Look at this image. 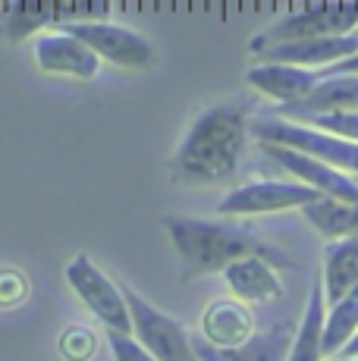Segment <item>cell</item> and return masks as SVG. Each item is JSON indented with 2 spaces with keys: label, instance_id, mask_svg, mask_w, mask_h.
Here are the masks:
<instances>
[{
  "label": "cell",
  "instance_id": "9c48e42d",
  "mask_svg": "<svg viewBox=\"0 0 358 361\" xmlns=\"http://www.w3.org/2000/svg\"><path fill=\"white\" fill-rule=\"evenodd\" d=\"M261 151H264L273 164L283 166L286 173L299 176V183L308 185V189H314L318 195L342 201V204H358V183L352 176H346V173H340V170H333V166L314 161V157L299 154V151L280 148V145H264L261 142Z\"/></svg>",
  "mask_w": 358,
  "mask_h": 361
},
{
  "label": "cell",
  "instance_id": "52a82bcc",
  "mask_svg": "<svg viewBox=\"0 0 358 361\" xmlns=\"http://www.w3.org/2000/svg\"><path fill=\"white\" fill-rule=\"evenodd\" d=\"M60 29L66 35H73L75 41H82L98 60H107L113 66H123V69L154 66V47H151V41L139 32L126 29V25L98 19V23H73V25H60Z\"/></svg>",
  "mask_w": 358,
  "mask_h": 361
},
{
  "label": "cell",
  "instance_id": "e0dca14e",
  "mask_svg": "<svg viewBox=\"0 0 358 361\" xmlns=\"http://www.w3.org/2000/svg\"><path fill=\"white\" fill-rule=\"evenodd\" d=\"M321 286H323V305L327 308L358 286V233L346 235V239L327 242V248H323Z\"/></svg>",
  "mask_w": 358,
  "mask_h": 361
},
{
  "label": "cell",
  "instance_id": "3957f363",
  "mask_svg": "<svg viewBox=\"0 0 358 361\" xmlns=\"http://www.w3.org/2000/svg\"><path fill=\"white\" fill-rule=\"evenodd\" d=\"M358 29V4H314L289 13L267 25L261 35L249 41V51H267L277 44H292V41H311V38H340Z\"/></svg>",
  "mask_w": 358,
  "mask_h": 361
},
{
  "label": "cell",
  "instance_id": "d6986e66",
  "mask_svg": "<svg viewBox=\"0 0 358 361\" xmlns=\"http://www.w3.org/2000/svg\"><path fill=\"white\" fill-rule=\"evenodd\" d=\"M358 333V286L349 295H342L336 305H330L323 314L321 330V352L323 358H336Z\"/></svg>",
  "mask_w": 358,
  "mask_h": 361
},
{
  "label": "cell",
  "instance_id": "ac0fdd59",
  "mask_svg": "<svg viewBox=\"0 0 358 361\" xmlns=\"http://www.w3.org/2000/svg\"><path fill=\"white\" fill-rule=\"evenodd\" d=\"M323 286H321V274L311 280L305 298V314L295 324V336H292V349H289V361H323L321 352V330H323Z\"/></svg>",
  "mask_w": 358,
  "mask_h": 361
},
{
  "label": "cell",
  "instance_id": "30bf717a",
  "mask_svg": "<svg viewBox=\"0 0 358 361\" xmlns=\"http://www.w3.org/2000/svg\"><path fill=\"white\" fill-rule=\"evenodd\" d=\"M295 327L289 317H273L264 330H254L252 339H245L236 349H214L202 336H192L198 361H289Z\"/></svg>",
  "mask_w": 358,
  "mask_h": 361
},
{
  "label": "cell",
  "instance_id": "5b68a950",
  "mask_svg": "<svg viewBox=\"0 0 358 361\" xmlns=\"http://www.w3.org/2000/svg\"><path fill=\"white\" fill-rule=\"evenodd\" d=\"M123 298L129 305V317H132V339L148 352L154 361H198L192 336L176 317L163 314L151 302L129 286H120Z\"/></svg>",
  "mask_w": 358,
  "mask_h": 361
},
{
  "label": "cell",
  "instance_id": "4fadbf2b",
  "mask_svg": "<svg viewBox=\"0 0 358 361\" xmlns=\"http://www.w3.org/2000/svg\"><path fill=\"white\" fill-rule=\"evenodd\" d=\"M223 280L236 302L242 305H271L283 298V280H280L273 261L267 258H242L223 270Z\"/></svg>",
  "mask_w": 358,
  "mask_h": 361
},
{
  "label": "cell",
  "instance_id": "7a4b0ae2",
  "mask_svg": "<svg viewBox=\"0 0 358 361\" xmlns=\"http://www.w3.org/2000/svg\"><path fill=\"white\" fill-rule=\"evenodd\" d=\"M163 226L170 233L179 261H183V280L195 276L223 274L230 264L242 258H267L283 264L252 230L239 226L236 220H208V217H185V214H167Z\"/></svg>",
  "mask_w": 358,
  "mask_h": 361
},
{
  "label": "cell",
  "instance_id": "603a6c76",
  "mask_svg": "<svg viewBox=\"0 0 358 361\" xmlns=\"http://www.w3.org/2000/svg\"><path fill=\"white\" fill-rule=\"evenodd\" d=\"M60 352L70 361H88L94 355V333L88 327H70L60 336Z\"/></svg>",
  "mask_w": 358,
  "mask_h": 361
},
{
  "label": "cell",
  "instance_id": "d4e9b609",
  "mask_svg": "<svg viewBox=\"0 0 358 361\" xmlns=\"http://www.w3.org/2000/svg\"><path fill=\"white\" fill-rule=\"evenodd\" d=\"M25 295V280L19 274H0V305H16Z\"/></svg>",
  "mask_w": 358,
  "mask_h": 361
},
{
  "label": "cell",
  "instance_id": "4316f807",
  "mask_svg": "<svg viewBox=\"0 0 358 361\" xmlns=\"http://www.w3.org/2000/svg\"><path fill=\"white\" fill-rule=\"evenodd\" d=\"M323 361H358V358H323Z\"/></svg>",
  "mask_w": 358,
  "mask_h": 361
},
{
  "label": "cell",
  "instance_id": "ba28073f",
  "mask_svg": "<svg viewBox=\"0 0 358 361\" xmlns=\"http://www.w3.org/2000/svg\"><path fill=\"white\" fill-rule=\"evenodd\" d=\"M321 195L299 179H258L233 189L217 204L220 217H254V214H277V211H302Z\"/></svg>",
  "mask_w": 358,
  "mask_h": 361
},
{
  "label": "cell",
  "instance_id": "484cf974",
  "mask_svg": "<svg viewBox=\"0 0 358 361\" xmlns=\"http://www.w3.org/2000/svg\"><path fill=\"white\" fill-rule=\"evenodd\" d=\"M321 79H330V75H358V54L355 57H349V60H342V63H336V66H330V69H321Z\"/></svg>",
  "mask_w": 358,
  "mask_h": 361
},
{
  "label": "cell",
  "instance_id": "277c9868",
  "mask_svg": "<svg viewBox=\"0 0 358 361\" xmlns=\"http://www.w3.org/2000/svg\"><path fill=\"white\" fill-rule=\"evenodd\" d=\"M249 135H254L264 145H280V148L299 151L305 157L333 166L340 173H358V145L355 142H342L333 138L327 132H318L311 126H302V123H289L277 120V116H261L258 123H249Z\"/></svg>",
  "mask_w": 358,
  "mask_h": 361
},
{
  "label": "cell",
  "instance_id": "83f0119b",
  "mask_svg": "<svg viewBox=\"0 0 358 361\" xmlns=\"http://www.w3.org/2000/svg\"><path fill=\"white\" fill-rule=\"evenodd\" d=\"M355 35H358V29H355Z\"/></svg>",
  "mask_w": 358,
  "mask_h": 361
},
{
  "label": "cell",
  "instance_id": "2e32d148",
  "mask_svg": "<svg viewBox=\"0 0 358 361\" xmlns=\"http://www.w3.org/2000/svg\"><path fill=\"white\" fill-rule=\"evenodd\" d=\"M254 330L258 327L252 308L236 298H217L202 314V339L214 349H236L245 339H252Z\"/></svg>",
  "mask_w": 358,
  "mask_h": 361
},
{
  "label": "cell",
  "instance_id": "44dd1931",
  "mask_svg": "<svg viewBox=\"0 0 358 361\" xmlns=\"http://www.w3.org/2000/svg\"><path fill=\"white\" fill-rule=\"evenodd\" d=\"M41 25H54V4H10L0 16V32L10 44H23Z\"/></svg>",
  "mask_w": 358,
  "mask_h": 361
},
{
  "label": "cell",
  "instance_id": "9a60e30c",
  "mask_svg": "<svg viewBox=\"0 0 358 361\" xmlns=\"http://www.w3.org/2000/svg\"><path fill=\"white\" fill-rule=\"evenodd\" d=\"M245 82L254 92L277 98L283 104H299L318 88L321 75L314 69H302V66H289V63H252L245 73Z\"/></svg>",
  "mask_w": 358,
  "mask_h": 361
},
{
  "label": "cell",
  "instance_id": "7c38bea8",
  "mask_svg": "<svg viewBox=\"0 0 358 361\" xmlns=\"http://www.w3.org/2000/svg\"><path fill=\"white\" fill-rule=\"evenodd\" d=\"M327 114H358V75H330L321 79L318 88L299 104H280L273 110L277 120L308 123Z\"/></svg>",
  "mask_w": 358,
  "mask_h": 361
},
{
  "label": "cell",
  "instance_id": "5bb4252c",
  "mask_svg": "<svg viewBox=\"0 0 358 361\" xmlns=\"http://www.w3.org/2000/svg\"><path fill=\"white\" fill-rule=\"evenodd\" d=\"M35 60L44 73H63L73 79H94L98 75L101 60L88 51L82 41H75L73 35L57 32V35H38L35 38Z\"/></svg>",
  "mask_w": 358,
  "mask_h": 361
},
{
  "label": "cell",
  "instance_id": "ffe728a7",
  "mask_svg": "<svg viewBox=\"0 0 358 361\" xmlns=\"http://www.w3.org/2000/svg\"><path fill=\"white\" fill-rule=\"evenodd\" d=\"M302 217H305L327 242L346 239V235L358 233V204H342V201L321 195L308 207H302Z\"/></svg>",
  "mask_w": 358,
  "mask_h": 361
},
{
  "label": "cell",
  "instance_id": "8992f818",
  "mask_svg": "<svg viewBox=\"0 0 358 361\" xmlns=\"http://www.w3.org/2000/svg\"><path fill=\"white\" fill-rule=\"evenodd\" d=\"M66 283L73 293L85 302V308L107 327V333H120V336H132V317H129V305L123 298V289L98 267L88 255H75L66 264Z\"/></svg>",
  "mask_w": 358,
  "mask_h": 361
},
{
  "label": "cell",
  "instance_id": "7402d4cb",
  "mask_svg": "<svg viewBox=\"0 0 358 361\" xmlns=\"http://www.w3.org/2000/svg\"><path fill=\"white\" fill-rule=\"evenodd\" d=\"M302 126H311L318 132H327L333 138L342 142H355L358 145V114H327V116H314V120L302 123Z\"/></svg>",
  "mask_w": 358,
  "mask_h": 361
},
{
  "label": "cell",
  "instance_id": "cb8c5ba5",
  "mask_svg": "<svg viewBox=\"0 0 358 361\" xmlns=\"http://www.w3.org/2000/svg\"><path fill=\"white\" fill-rule=\"evenodd\" d=\"M107 345H110V352H113V361H154L132 336L107 333Z\"/></svg>",
  "mask_w": 358,
  "mask_h": 361
},
{
  "label": "cell",
  "instance_id": "8fae6325",
  "mask_svg": "<svg viewBox=\"0 0 358 361\" xmlns=\"http://www.w3.org/2000/svg\"><path fill=\"white\" fill-rule=\"evenodd\" d=\"M358 54V35H340V38H311V41H292V44H277L254 54V63H289L302 69H330L342 60Z\"/></svg>",
  "mask_w": 358,
  "mask_h": 361
},
{
  "label": "cell",
  "instance_id": "6da1fadb",
  "mask_svg": "<svg viewBox=\"0 0 358 361\" xmlns=\"http://www.w3.org/2000/svg\"><path fill=\"white\" fill-rule=\"evenodd\" d=\"M249 145V110L236 101L202 110L179 142L170 179L179 185H217L236 176Z\"/></svg>",
  "mask_w": 358,
  "mask_h": 361
}]
</instances>
